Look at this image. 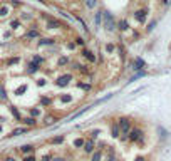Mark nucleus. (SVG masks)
I'll list each match as a JSON object with an SVG mask.
<instances>
[{
	"instance_id": "nucleus-1",
	"label": "nucleus",
	"mask_w": 171,
	"mask_h": 161,
	"mask_svg": "<svg viewBox=\"0 0 171 161\" xmlns=\"http://www.w3.org/2000/svg\"><path fill=\"white\" fill-rule=\"evenodd\" d=\"M103 25L106 27L107 32H114V30L117 29V22H116V19L112 17V13L106 12V10L103 12Z\"/></svg>"
},
{
	"instance_id": "nucleus-2",
	"label": "nucleus",
	"mask_w": 171,
	"mask_h": 161,
	"mask_svg": "<svg viewBox=\"0 0 171 161\" xmlns=\"http://www.w3.org/2000/svg\"><path fill=\"white\" fill-rule=\"evenodd\" d=\"M117 124H119L121 134H129V131H131V121H129V118H121L117 121Z\"/></svg>"
},
{
	"instance_id": "nucleus-3",
	"label": "nucleus",
	"mask_w": 171,
	"mask_h": 161,
	"mask_svg": "<svg viewBox=\"0 0 171 161\" xmlns=\"http://www.w3.org/2000/svg\"><path fill=\"white\" fill-rule=\"evenodd\" d=\"M129 139L133 141V143H138V141L143 139V131L139 127H133L131 131H129Z\"/></svg>"
},
{
	"instance_id": "nucleus-4",
	"label": "nucleus",
	"mask_w": 171,
	"mask_h": 161,
	"mask_svg": "<svg viewBox=\"0 0 171 161\" xmlns=\"http://www.w3.org/2000/svg\"><path fill=\"white\" fill-rule=\"evenodd\" d=\"M134 19H136L139 24H144L146 19H148V9H141V10H136V12L133 13Z\"/></svg>"
},
{
	"instance_id": "nucleus-5",
	"label": "nucleus",
	"mask_w": 171,
	"mask_h": 161,
	"mask_svg": "<svg viewBox=\"0 0 171 161\" xmlns=\"http://www.w3.org/2000/svg\"><path fill=\"white\" fill-rule=\"evenodd\" d=\"M71 80H72V76H71V74H64V76H60L59 79H57L56 84L59 86V87H65V86H67Z\"/></svg>"
},
{
	"instance_id": "nucleus-6",
	"label": "nucleus",
	"mask_w": 171,
	"mask_h": 161,
	"mask_svg": "<svg viewBox=\"0 0 171 161\" xmlns=\"http://www.w3.org/2000/svg\"><path fill=\"white\" fill-rule=\"evenodd\" d=\"M103 12H104V10H101V9L96 10V13H94V24H96V27H103Z\"/></svg>"
},
{
	"instance_id": "nucleus-7",
	"label": "nucleus",
	"mask_w": 171,
	"mask_h": 161,
	"mask_svg": "<svg viewBox=\"0 0 171 161\" xmlns=\"http://www.w3.org/2000/svg\"><path fill=\"white\" fill-rule=\"evenodd\" d=\"M39 45L42 47V45H54L56 44V39H52V37H44V39H40L39 37Z\"/></svg>"
},
{
	"instance_id": "nucleus-8",
	"label": "nucleus",
	"mask_w": 171,
	"mask_h": 161,
	"mask_svg": "<svg viewBox=\"0 0 171 161\" xmlns=\"http://www.w3.org/2000/svg\"><path fill=\"white\" fill-rule=\"evenodd\" d=\"M97 5H99V0H84V7H86L87 10L97 9Z\"/></svg>"
},
{
	"instance_id": "nucleus-9",
	"label": "nucleus",
	"mask_w": 171,
	"mask_h": 161,
	"mask_svg": "<svg viewBox=\"0 0 171 161\" xmlns=\"http://www.w3.org/2000/svg\"><path fill=\"white\" fill-rule=\"evenodd\" d=\"M10 9H12V7H10V5H7V4H2V5H0V19H5V17H7V15L10 13Z\"/></svg>"
},
{
	"instance_id": "nucleus-10",
	"label": "nucleus",
	"mask_w": 171,
	"mask_h": 161,
	"mask_svg": "<svg viewBox=\"0 0 171 161\" xmlns=\"http://www.w3.org/2000/svg\"><path fill=\"white\" fill-rule=\"evenodd\" d=\"M117 29L121 30V32H126V30H129V24L126 19H121L119 22H117Z\"/></svg>"
},
{
	"instance_id": "nucleus-11",
	"label": "nucleus",
	"mask_w": 171,
	"mask_h": 161,
	"mask_svg": "<svg viewBox=\"0 0 171 161\" xmlns=\"http://www.w3.org/2000/svg\"><path fill=\"white\" fill-rule=\"evenodd\" d=\"M27 131H29V127H15L10 133V136H22V134H27Z\"/></svg>"
},
{
	"instance_id": "nucleus-12",
	"label": "nucleus",
	"mask_w": 171,
	"mask_h": 161,
	"mask_svg": "<svg viewBox=\"0 0 171 161\" xmlns=\"http://www.w3.org/2000/svg\"><path fill=\"white\" fill-rule=\"evenodd\" d=\"M47 25H49V29H59L62 24L57 19H47Z\"/></svg>"
},
{
	"instance_id": "nucleus-13",
	"label": "nucleus",
	"mask_w": 171,
	"mask_h": 161,
	"mask_svg": "<svg viewBox=\"0 0 171 161\" xmlns=\"http://www.w3.org/2000/svg\"><path fill=\"white\" fill-rule=\"evenodd\" d=\"M82 54H84V57L86 59H89L91 62H96V54H92L89 49H82Z\"/></svg>"
},
{
	"instance_id": "nucleus-14",
	"label": "nucleus",
	"mask_w": 171,
	"mask_h": 161,
	"mask_svg": "<svg viewBox=\"0 0 171 161\" xmlns=\"http://www.w3.org/2000/svg\"><path fill=\"white\" fill-rule=\"evenodd\" d=\"M133 66H134V71H139V69H143V67H144V66H146V64H144V60H143V59H139V57H138V59H134V64H133Z\"/></svg>"
},
{
	"instance_id": "nucleus-15",
	"label": "nucleus",
	"mask_w": 171,
	"mask_h": 161,
	"mask_svg": "<svg viewBox=\"0 0 171 161\" xmlns=\"http://www.w3.org/2000/svg\"><path fill=\"white\" fill-rule=\"evenodd\" d=\"M20 151L24 153V154H32V153H34V146H32V144H24L20 148Z\"/></svg>"
},
{
	"instance_id": "nucleus-16",
	"label": "nucleus",
	"mask_w": 171,
	"mask_h": 161,
	"mask_svg": "<svg viewBox=\"0 0 171 161\" xmlns=\"http://www.w3.org/2000/svg\"><path fill=\"white\" fill-rule=\"evenodd\" d=\"M40 37V32H37L35 29H32V30H29L25 34V39H39Z\"/></svg>"
},
{
	"instance_id": "nucleus-17",
	"label": "nucleus",
	"mask_w": 171,
	"mask_h": 161,
	"mask_svg": "<svg viewBox=\"0 0 171 161\" xmlns=\"http://www.w3.org/2000/svg\"><path fill=\"white\" fill-rule=\"evenodd\" d=\"M22 123L27 124V127H30V126H35V124H37V121H35V118H32V116H30V118H24V119H22Z\"/></svg>"
},
{
	"instance_id": "nucleus-18",
	"label": "nucleus",
	"mask_w": 171,
	"mask_h": 161,
	"mask_svg": "<svg viewBox=\"0 0 171 161\" xmlns=\"http://www.w3.org/2000/svg\"><path fill=\"white\" fill-rule=\"evenodd\" d=\"M84 151L86 153H94V141H87V143H84Z\"/></svg>"
},
{
	"instance_id": "nucleus-19",
	"label": "nucleus",
	"mask_w": 171,
	"mask_h": 161,
	"mask_svg": "<svg viewBox=\"0 0 171 161\" xmlns=\"http://www.w3.org/2000/svg\"><path fill=\"white\" fill-rule=\"evenodd\" d=\"M37 69H39V64H35V62H29V74H34V72H37Z\"/></svg>"
},
{
	"instance_id": "nucleus-20",
	"label": "nucleus",
	"mask_w": 171,
	"mask_h": 161,
	"mask_svg": "<svg viewBox=\"0 0 171 161\" xmlns=\"http://www.w3.org/2000/svg\"><path fill=\"white\" fill-rule=\"evenodd\" d=\"M10 113H12V116H15V119H17V121H22V116H20V113H19V109L17 107H10Z\"/></svg>"
},
{
	"instance_id": "nucleus-21",
	"label": "nucleus",
	"mask_w": 171,
	"mask_h": 161,
	"mask_svg": "<svg viewBox=\"0 0 171 161\" xmlns=\"http://www.w3.org/2000/svg\"><path fill=\"white\" fill-rule=\"evenodd\" d=\"M59 13L62 15V17H65L67 20H71V22H74V20H76V19H74V15H71V13H69V12H65V10H59Z\"/></svg>"
},
{
	"instance_id": "nucleus-22",
	"label": "nucleus",
	"mask_w": 171,
	"mask_h": 161,
	"mask_svg": "<svg viewBox=\"0 0 171 161\" xmlns=\"http://www.w3.org/2000/svg\"><path fill=\"white\" fill-rule=\"evenodd\" d=\"M119 133H121L119 124H117V123H116V124H112V138H117V136H119Z\"/></svg>"
},
{
	"instance_id": "nucleus-23",
	"label": "nucleus",
	"mask_w": 171,
	"mask_h": 161,
	"mask_svg": "<svg viewBox=\"0 0 171 161\" xmlns=\"http://www.w3.org/2000/svg\"><path fill=\"white\" fill-rule=\"evenodd\" d=\"M27 91V84H22L20 87H17V89H15V92L13 94H17V96H20V94H24Z\"/></svg>"
},
{
	"instance_id": "nucleus-24",
	"label": "nucleus",
	"mask_w": 171,
	"mask_h": 161,
	"mask_svg": "<svg viewBox=\"0 0 171 161\" xmlns=\"http://www.w3.org/2000/svg\"><path fill=\"white\" fill-rule=\"evenodd\" d=\"M74 40H76V45H81V47H84V45H86L84 37H81V35H77V37L74 39Z\"/></svg>"
},
{
	"instance_id": "nucleus-25",
	"label": "nucleus",
	"mask_w": 171,
	"mask_h": 161,
	"mask_svg": "<svg viewBox=\"0 0 171 161\" xmlns=\"http://www.w3.org/2000/svg\"><path fill=\"white\" fill-rule=\"evenodd\" d=\"M84 143H86V141L82 139V138H77V139L74 141V148H82V146H84Z\"/></svg>"
},
{
	"instance_id": "nucleus-26",
	"label": "nucleus",
	"mask_w": 171,
	"mask_h": 161,
	"mask_svg": "<svg viewBox=\"0 0 171 161\" xmlns=\"http://www.w3.org/2000/svg\"><path fill=\"white\" fill-rule=\"evenodd\" d=\"M101 158H103L101 151H96V153H92V158H91V161H101Z\"/></svg>"
},
{
	"instance_id": "nucleus-27",
	"label": "nucleus",
	"mask_w": 171,
	"mask_h": 161,
	"mask_svg": "<svg viewBox=\"0 0 171 161\" xmlns=\"http://www.w3.org/2000/svg\"><path fill=\"white\" fill-rule=\"evenodd\" d=\"M20 19H15V20H12L10 22V27H12V29H19V27H20Z\"/></svg>"
},
{
	"instance_id": "nucleus-28",
	"label": "nucleus",
	"mask_w": 171,
	"mask_h": 161,
	"mask_svg": "<svg viewBox=\"0 0 171 161\" xmlns=\"http://www.w3.org/2000/svg\"><path fill=\"white\" fill-rule=\"evenodd\" d=\"M0 99H2V101H5V99H7V92H5L4 86H0Z\"/></svg>"
},
{
	"instance_id": "nucleus-29",
	"label": "nucleus",
	"mask_w": 171,
	"mask_h": 161,
	"mask_svg": "<svg viewBox=\"0 0 171 161\" xmlns=\"http://www.w3.org/2000/svg\"><path fill=\"white\" fill-rule=\"evenodd\" d=\"M30 114H32V118H37V116L40 114V109H37V107H32V109H30Z\"/></svg>"
},
{
	"instance_id": "nucleus-30",
	"label": "nucleus",
	"mask_w": 171,
	"mask_h": 161,
	"mask_svg": "<svg viewBox=\"0 0 171 161\" xmlns=\"http://www.w3.org/2000/svg\"><path fill=\"white\" fill-rule=\"evenodd\" d=\"M67 62H69V59H67V57H60V59L57 60V64H59V66H65Z\"/></svg>"
},
{
	"instance_id": "nucleus-31",
	"label": "nucleus",
	"mask_w": 171,
	"mask_h": 161,
	"mask_svg": "<svg viewBox=\"0 0 171 161\" xmlns=\"http://www.w3.org/2000/svg\"><path fill=\"white\" fill-rule=\"evenodd\" d=\"M24 161H37V160H35V156H34V154H25Z\"/></svg>"
},
{
	"instance_id": "nucleus-32",
	"label": "nucleus",
	"mask_w": 171,
	"mask_h": 161,
	"mask_svg": "<svg viewBox=\"0 0 171 161\" xmlns=\"http://www.w3.org/2000/svg\"><path fill=\"white\" fill-rule=\"evenodd\" d=\"M32 62H35V64H42V57H40V55H35L34 59H32Z\"/></svg>"
},
{
	"instance_id": "nucleus-33",
	"label": "nucleus",
	"mask_w": 171,
	"mask_h": 161,
	"mask_svg": "<svg viewBox=\"0 0 171 161\" xmlns=\"http://www.w3.org/2000/svg\"><path fill=\"white\" fill-rule=\"evenodd\" d=\"M40 102H42V104H44V106H49V104H51V99H47V98H42V99H40Z\"/></svg>"
},
{
	"instance_id": "nucleus-34",
	"label": "nucleus",
	"mask_w": 171,
	"mask_h": 161,
	"mask_svg": "<svg viewBox=\"0 0 171 161\" xmlns=\"http://www.w3.org/2000/svg\"><path fill=\"white\" fill-rule=\"evenodd\" d=\"M156 27V20H153V22H149V25H148V32H151V30Z\"/></svg>"
},
{
	"instance_id": "nucleus-35",
	"label": "nucleus",
	"mask_w": 171,
	"mask_h": 161,
	"mask_svg": "<svg viewBox=\"0 0 171 161\" xmlns=\"http://www.w3.org/2000/svg\"><path fill=\"white\" fill-rule=\"evenodd\" d=\"M10 7H20V2H17V0H12V2H10Z\"/></svg>"
},
{
	"instance_id": "nucleus-36",
	"label": "nucleus",
	"mask_w": 171,
	"mask_h": 161,
	"mask_svg": "<svg viewBox=\"0 0 171 161\" xmlns=\"http://www.w3.org/2000/svg\"><path fill=\"white\" fill-rule=\"evenodd\" d=\"M106 51H107V52H112V51H114V45H112V44H107V45H106Z\"/></svg>"
},
{
	"instance_id": "nucleus-37",
	"label": "nucleus",
	"mask_w": 171,
	"mask_h": 161,
	"mask_svg": "<svg viewBox=\"0 0 171 161\" xmlns=\"http://www.w3.org/2000/svg\"><path fill=\"white\" fill-rule=\"evenodd\" d=\"M60 99H62L64 102H69V101H71V96H62Z\"/></svg>"
},
{
	"instance_id": "nucleus-38",
	"label": "nucleus",
	"mask_w": 171,
	"mask_h": 161,
	"mask_svg": "<svg viewBox=\"0 0 171 161\" xmlns=\"http://www.w3.org/2000/svg\"><path fill=\"white\" fill-rule=\"evenodd\" d=\"M51 160H52V156H51V154H45V156L42 158V161H51Z\"/></svg>"
},
{
	"instance_id": "nucleus-39",
	"label": "nucleus",
	"mask_w": 171,
	"mask_h": 161,
	"mask_svg": "<svg viewBox=\"0 0 171 161\" xmlns=\"http://www.w3.org/2000/svg\"><path fill=\"white\" fill-rule=\"evenodd\" d=\"M77 86H79V87H82V89H89V84H81V82H79Z\"/></svg>"
},
{
	"instance_id": "nucleus-40",
	"label": "nucleus",
	"mask_w": 171,
	"mask_h": 161,
	"mask_svg": "<svg viewBox=\"0 0 171 161\" xmlns=\"http://www.w3.org/2000/svg\"><path fill=\"white\" fill-rule=\"evenodd\" d=\"M62 141H64V138H62V136H59V138H56V139H54V143H62Z\"/></svg>"
},
{
	"instance_id": "nucleus-41",
	"label": "nucleus",
	"mask_w": 171,
	"mask_h": 161,
	"mask_svg": "<svg viewBox=\"0 0 171 161\" xmlns=\"http://www.w3.org/2000/svg\"><path fill=\"white\" fill-rule=\"evenodd\" d=\"M51 161H65V158H52Z\"/></svg>"
},
{
	"instance_id": "nucleus-42",
	"label": "nucleus",
	"mask_w": 171,
	"mask_h": 161,
	"mask_svg": "<svg viewBox=\"0 0 171 161\" xmlns=\"http://www.w3.org/2000/svg\"><path fill=\"white\" fill-rule=\"evenodd\" d=\"M37 84H39V86H44V84H45V79H40V80H37Z\"/></svg>"
},
{
	"instance_id": "nucleus-43",
	"label": "nucleus",
	"mask_w": 171,
	"mask_h": 161,
	"mask_svg": "<svg viewBox=\"0 0 171 161\" xmlns=\"http://www.w3.org/2000/svg\"><path fill=\"white\" fill-rule=\"evenodd\" d=\"M134 161H144V158H143V156H138V158H136V160H134Z\"/></svg>"
},
{
	"instance_id": "nucleus-44",
	"label": "nucleus",
	"mask_w": 171,
	"mask_h": 161,
	"mask_svg": "<svg viewBox=\"0 0 171 161\" xmlns=\"http://www.w3.org/2000/svg\"><path fill=\"white\" fill-rule=\"evenodd\" d=\"M5 161H17V160H15V158H7Z\"/></svg>"
},
{
	"instance_id": "nucleus-45",
	"label": "nucleus",
	"mask_w": 171,
	"mask_h": 161,
	"mask_svg": "<svg viewBox=\"0 0 171 161\" xmlns=\"http://www.w3.org/2000/svg\"><path fill=\"white\" fill-rule=\"evenodd\" d=\"M163 4H164V5H168V4H170V0H163Z\"/></svg>"
},
{
	"instance_id": "nucleus-46",
	"label": "nucleus",
	"mask_w": 171,
	"mask_h": 161,
	"mask_svg": "<svg viewBox=\"0 0 171 161\" xmlns=\"http://www.w3.org/2000/svg\"><path fill=\"white\" fill-rule=\"evenodd\" d=\"M60 2H67V0H60Z\"/></svg>"
},
{
	"instance_id": "nucleus-47",
	"label": "nucleus",
	"mask_w": 171,
	"mask_h": 161,
	"mask_svg": "<svg viewBox=\"0 0 171 161\" xmlns=\"http://www.w3.org/2000/svg\"><path fill=\"white\" fill-rule=\"evenodd\" d=\"M37 2H44V0H37Z\"/></svg>"
},
{
	"instance_id": "nucleus-48",
	"label": "nucleus",
	"mask_w": 171,
	"mask_h": 161,
	"mask_svg": "<svg viewBox=\"0 0 171 161\" xmlns=\"http://www.w3.org/2000/svg\"><path fill=\"white\" fill-rule=\"evenodd\" d=\"M0 131H2V126H0Z\"/></svg>"
}]
</instances>
